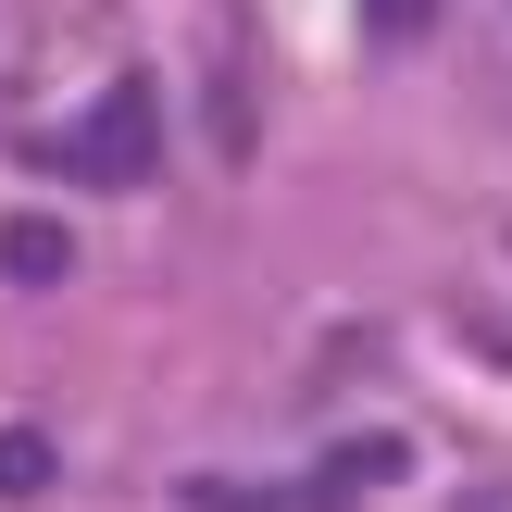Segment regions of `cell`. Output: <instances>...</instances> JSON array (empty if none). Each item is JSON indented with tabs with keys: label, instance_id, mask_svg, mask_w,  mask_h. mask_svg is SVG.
<instances>
[{
	"label": "cell",
	"instance_id": "6da1fadb",
	"mask_svg": "<svg viewBox=\"0 0 512 512\" xmlns=\"http://www.w3.org/2000/svg\"><path fill=\"white\" fill-rule=\"evenodd\" d=\"M150 163H163V88L150 75H113L88 100V125H75V175L88 188H138Z\"/></svg>",
	"mask_w": 512,
	"mask_h": 512
},
{
	"label": "cell",
	"instance_id": "7a4b0ae2",
	"mask_svg": "<svg viewBox=\"0 0 512 512\" xmlns=\"http://www.w3.org/2000/svg\"><path fill=\"white\" fill-rule=\"evenodd\" d=\"M0 275H13V288H63V275H75V238L50 213H13V225H0Z\"/></svg>",
	"mask_w": 512,
	"mask_h": 512
},
{
	"label": "cell",
	"instance_id": "3957f363",
	"mask_svg": "<svg viewBox=\"0 0 512 512\" xmlns=\"http://www.w3.org/2000/svg\"><path fill=\"white\" fill-rule=\"evenodd\" d=\"M38 488H50V438L13 425V438H0V500H38Z\"/></svg>",
	"mask_w": 512,
	"mask_h": 512
},
{
	"label": "cell",
	"instance_id": "277c9868",
	"mask_svg": "<svg viewBox=\"0 0 512 512\" xmlns=\"http://www.w3.org/2000/svg\"><path fill=\"white\" fill-rule=\"evenodd\" d=\"M363 25H375V38H425V25H438V0H363Z\"/></svg>",
	"mask_w": 512,
	"mask_h": 512
},
{
	"label": "cell",
	"instance_id": "5b68a950",
	"mask_svg": "<svg viewBox=\"0 0 512 512\" xmlns=\"http://www.w3.org/2000/svg\"><path fill=\"white\" fill-rule=\"evenodd\" d=\"M500 512H512V500H500Z\"/></svg>",
	"mask_w": 512,
	"mask_h": 512
}]
</instances>
